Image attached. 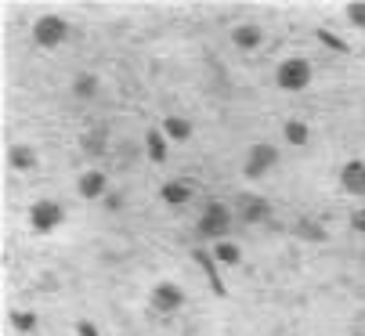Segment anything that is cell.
I'll return each mask as SVG.
<instances>
[{
  "mask_svg": "<svg viewBox=\"0 0 365 336\" xmlns=\"http://www.w3.org/2000/svg\"><path fill=\"white\" fill-rule=\"evenodd\" d=\"M232 224H235V206H228V203H206L202 213H199V220H195V232L202 239L221 243V239H228Z\"/></svg>",
  "mask_w": 365,
  "mask_h": 336,
  "instance_id": "6da1fadb",
  "label": "cell"
},
{
  "mask_svg": "<svg viewBox=\"0 0 365 336\" xmlns=\"http://www.w3.org/2000/svg\"><path fill=\"white\" fill-rule=\"evenodd\" d=\"M307 83H311V62L307 58H286V62H279V69H275V87L279 91H286V94H297V91H307Z\"/></svg>",
  "mask_w": 365,
  "mask_h": 336,
  "instance_id": "7a4b0ae2",
  "label": "cell"
},
{
  "mask_svg": "<svg viewBox=\"0 0 365 336\" xmlns=\"http://www.w3.org/2000/svg\"><path fill=\"white\" fill-rule=\"evenodd\" d=\"M29 224H33V232H40V235L58 232L62 224H66V210H62V203H55V199H40V203H33V206H29Z\"/></svg>",
  "mask_w": 365,
  "mask_h": 336,
  "instance_id": "3957f363",
  "label": "cell"
},
{
  "mask_svg": "<svg viewBox=\"0 0 365 336\" xmlns=\"http://www.w3.org/2000/svg\"><path fill=\"white\" fill-rule=\"evenodd\" d=\"M275 166H279V148L268 145V141H257V145H250V152H246L242 174H246L250 181H257V178H264L268 170H275Z\"/></svg>",
  "mask_w": 365,
  "mask_h": 336,
  "instance_id": "277c9868",
  "label": "cell"
},
{
  "mask_svg": "<svg viewBox=\"0 0 365 336\" xmlns=\"http://www.w3.org/2000/svg\"><path fill=\"white\" fill-rule=\"evenodd\" d=\"M33 40H36V47H47V51L62 47L69 40V22L62 15H40L33 26Z\"/></svg>",
  "mask_w": 365,
  "mask_h": 336,
  "instance_id": "5b68a950",
  "label": "cell"
},
{
  "mask_svg": "<svg viewBox=\"0 0 365 336\" xmlns=\"http://www.w3.org/2000/svg\"><path fill=\"white\" fill-rule=\"evenodd\" d=\"M235 217L242 224H268L272 220V203L264 195L242 192V195H235Z\"/></svg>",
  "mask_w": 365,
  "mask_h": 336,
  "instance_id": "8992f818",
  "label": "cell"
},
{
  "mask_svg": "<svg viewBox=\"0 0 365 336\" xmlns=\"http://www.w3.org/2000/svg\"><path fill=\"white\" fill-rule=\"evenodd\" d=\"M185 290L178 286V282H160L152 293H148V304H152V311H160V315H174V311H181L185 307Z\"/></svg>",
  "mask_w": 365,
  "mask_h": 336,
  "instance_id": "52a82bcc",
  "label": "cell"
},
{
  "mask_svg": "<svg viewBox=\"0 0 365 336\" xmlns=\"http://www.w3.org/2000/svg\"><path fill=\"white\" fill-rule=\"evenodd\" d=\"M340 188L347 192V195H354V199H361L365 195V159H347L344 166H340Z\"/></svg>",
  "mask_w": 365,
  "mask_h": 336,
  "instance_id": "ba28073f",
  "label": "cell"
},
{
  "mask_svg": "<svg viewBox=\"0 0 365 336\" xmlns=\"http://www.w3.org/2000/svg\"><path fill=\"white\" fill-rule=\"evenodd\" d=\"M76 192H80V199H87V203L106 199V195H109V178L101 174V170H83L80 181H76Z\"/></svg>",
  "mask_w": 365,
  "mask_h": 336,
  "instance_id": "9c48e42d",
  "label": "cell"
},
{
  "mask_svg": "<svg viewBox=\"0 0 365 336\" xmlns=\"http://www.w3.org/2000/svg\"><path fill=\"white\" fill-rule=\"evenodd\" d=\"M192 257H195V264L202 268V275H206V282H210V290H214L217 297H228V290H225V278H221V271H217L214 253H210V250H192Z\"/></svg>",
  "mask_w": 365,
  "mask_h": 336,
  "instance_id": "30bf717a",
  "label": "cell"
},
{
  "mask_svg": "<svg viewBox=\"0 0 365 336\" xmlns=\"http://www.w3.org/2000/svg\"><path fill=\"white\" fill-rule=\"evenodd\" d=\"M192 185L185 181V178H174V181H167L163 188H160V199L167 203V206H188L192 203Z\"/></svg>",
  "mask_w": 365,
  "mask_h": 336,
  "instance_id": "8fae6325",
  "label": "cell"
},
{
  "mask_svg": "<svg viewBox=\"0 0 365 336\" xmlns=\"http://www.w3.org/2000/svg\"><path fill=\"white\" fill-rule=\"evenodd\" d=\"M232 44L239 51H257L260 44H264V33H260V26H253V22H242V26L232 29Z\"/></svg>",
  "mask_w": 365,
  "mask_h": 336,
  "instance_id": "7c38bea8",
  "label": "cell"
},
{
  "mask_svg": "<svg viewBox=\"0 0 365 336\" xmlns=\"http://www.w3.org/2000/svg\"><path fill=\"white\" fill-rule=\"evenodd\" d=\"M145 156L152 159V163H163L170 152H167V134H163V127H148L145 131Z\"/></svg>",
  "mask_w": 365,
  "mask_h": 336,
  "instance_id": "4fadbf2b",
  "label": "cell"
},
{
  "mask_svg": "<svg viewBox=\"0 0 365 336\" xmlns=\"http://www.w3.org/2000/svg\"><path fill=\"white\" fill-rule=\"evenodd\" d=\"M80 148L87 152V156H101L109 148V131L106 127H91L83 138H80Z\"/></svg>",
  "mask_w": 365,
  "mask_h": 336,
  "instance_id": "5bb4252c",
  "label": "cell"
},
{
  "mask_svg": "<svg viewBox=\"0 0 365 336\" xmlns=\"http://www.w3.org/2000/svg\"><path fill=\"white\" fill-rule=\"evenodd\" d=\"M8 163L15 166V170L26 174V170H36L40 159H36V152H33L29 145H11V148H8Z\"/></svg>",
  "mask_w": 365,
  "mask_h": 336,
  "instance_id": "9a60e30c",
  "label": "cell"
},
{
  "mask_svg": "<svg viewBox=\"0 0 365 336\" xmlns=\"http://www.w3.org/2000/svg\"><path fill=\"white\" fill-rule=\"evenodd\" d=\"M98 91H101V83H98V76H94V73H80V76L73 80V98H80V101L98 98Z\"/></svg>",
  "mask_w": 365,
  "mask_h": 336,
  "instance_id": "2e32d148",
  "label": "cell"
},
{
  "mask_svg": "<svg viewBox=\"0 0 365 336\" xmlns=\"http://www.w3.org/2000/svg\"><path fill=\"white\" fill-rule=\"evenodd\" d=\"M160 127H163V134H167L170 141H188V138H192V123H188L185 116H167Z\"/></svg>",
  "mask_w": 365,
  "mask_h": 336,
  "instance_id": "e0dca14e",
  "label": "cell"
},
{
  "mask_svg": "<svg viewBox=\"0 0 365 336\" xmlns=\"http://www.w3.org/2000/svg\"><path fill=\"white\" fill-rule=\"evenodd\" d=\"M297 235L307 239V243H326V239H329V232L322 228L319 220H311V217H300V220H297Z\"/></svg>",
  "mask_w": 365,
  "mask_h": 336,
  "instance_id": "ac0fdd59",
  "label": "cell"
},
{
  "mask_svg": "<svg viewBox=\"0 0 365 336\" xmlns=\"http://www.w3.org/2000/svg\"><path fill=\"white\" fill-rule=\"evenodd\" d=\"M282 134H286V141L297 145V148H304V145L311 141V131H307L304 120H286V123H282Z\"/></svg>",
  "mask_w": 365,
  "mask_h": 336,
  "instance_id": "d6986e66",
  "label": "cell"
},
{
  "mask_svg": "<svg viewBox=\"0 0 365 336\" xmlns=\"http://www.w3.org/2000/svg\"><path fill=\"white\" fill-rule=\"evenodd\" d=\"M210 253H214V260H217V264H228V268L242 260V250H239L235 243H228V239L214 243V250H210Z\"/></svg>",
  "mask_w": 365,
  "mask_h": 336,
  "instance_id": "ffe728a7",
  "label": "cell"
},
{
  "mask_svg": "<svg viewBox=\"0 0 365 336\" xmlns=\"http://www.w3.org/2000/svg\"><path fill=\"white\" fill-rule=\"evenodd\" d=\"M315 36H319V40H322L326 47H333V51H340V54H347V51H351V44H347V40H340L336 33H329L326 26H322V29H315Z\"/></svg>",
  "mask_w": 365,
  "mask_h": 336,
  "instance_id": "44dd1931",
  "label": "cell"
},
{
  "mask_svg": "<svg viewBox=\"0 0 365 336\" xmlns=\"http://www.w3.org/2000/svg\"><path fill=\"white\" fill-rule=\"evenodd\" d=\"M8 318H11V325H15L19 332H33V329H36V315H33V311H11Z\"/></svg>",
  "mask_w": 365,
  "mask_h": 336,
  "instance_id": "7402d4cb",
  "label": "cell"
},
{
  "mask_svg": "<svg viewBox=\"0 0 365 336\" xmlns=\"http://www.w3.org/2000/svg\"><path fill=\"white\" fill-rule=\"evenodd\" d=\"M347 22L354 29H365V0H351L347 4Z\"/></svg>",
  "mask_w": 365,
  "mask_h": 336,
  "instance_id": "603a6c76",
  "label": "cell"
},
{
  "mask_svg": "<svg viewBox=\"0 0 365 336\" xmlns=\"http://www.w3.org/2000/svg\"><path fill=\"white\" fill-rule=\"evenodd\" d=\"M101 206H106L109 213H120V210H123V195H120V192H109L106 199H101Z\"/></svg>",
  "mask_w": 365,
  "mask_h": 336,
  "instance_id": "cb8c5ba5",
  "label": "cell"
},
{
  "mask_svg": "<svg viewBox=\"0 0 365 336\" xmlns=\"http://www.w3.org/2000/svg\"><path fill=\"white\" fill-rule=\"evenodd\" d=\"M76 332H80V336H101V332H98V325H94V322H87V318H80V322H76Z\"/></svg>",
  "mask_w": 365,
  "mask_h": 336,
  "instance_id": "d4e9b609",
  "label": "cell"
},
{
  "mask_svg": "<svg viewBox=\"0 0 365 336\" xmlns=\"http://www.w3.org/2000/svg\"><path fill=\"white\" fill-rule=\"evenodd\" d=\"M351 228L365 235V210H354V213H351Z\"/></svg>",
  "mask_w": 365,
  "mask_h": 336,
  "instance_id": "484cf974",
  "label": "cell"
},
{
  "mask_svg": "<svg viewBox=\"0 0 365 336\" xmlns=\"http://www.w3.org/2000/svg\"><path fill=\"white\" fill-rule=\"evenodd\" d=\"M354 336H365V332H354Z\"/></svg>",
  "mask_w": 365,
  "mask_h": 336,
  "instance_id": "4316f807",
  "label": "cell"
}]
</instances>
